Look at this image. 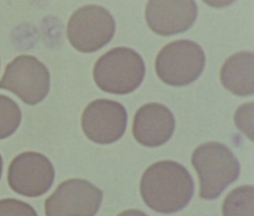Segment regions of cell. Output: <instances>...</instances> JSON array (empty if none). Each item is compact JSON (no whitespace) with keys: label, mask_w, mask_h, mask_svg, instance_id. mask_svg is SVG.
<instances>
[{"label":"cell","mask_w":254,"mask_h":216,"mask_svg":"<svg viewBox=\"0 0 254 216\" xmlns=\"http://www.w3.org/2000/svg\"><path fill=\"white\" fill-rule=\"evenodd\" d=\"M193 180L188 169L175 161H160L149 165L140 180V194L152 210L175 213L185 208L193 194Z\"/></svg>","instance_id":"cell-1"},{"label":"cell","mask_w":254,"mask_h":216,"mask_svg":"<svg viewBox=\"0 0 254 216\" xmlns=\"http://www.w3.org/2000/svg\"><path fill=\"white\" fill-rule=\"evenodd\" d=\"M191 164L199 179V197L211 200L232 182L240 172V165L232 152L223 144L207 142L194 149Z\"/></svg>","instance_id":"cell-2"},{"label":"cell","mask_w":254,"mask_h":216,"mask_svg":"<svg viewBox=\"0 0 254 216\" xmlns=\"http://www.w3.org/2000/svg\"><path fill=\"white\" fill-rule=\"evenodd\" d=\"M145 64L141 55L129 48H115L101 55L93 66V79L101 90L128 94L143 81Z\"/></svg>","instance_id":"cell-3"},{"label":"cell","mask_w":254,"mask_h":216,"mask_svg":"<svg viewBox=\"0 0 254 216\" xmlns=\"http://www.w3.org/2000/svg\"><path fill=\"white\" fill-rule=\"evenodd\" d=\"M204 64L205 55L198 44L179 40L167 44L159 52L155 60V70L164 83L184 86L200 75Z\"/></svg>","instance_id":"cell-4"},{"label":"cell","mask_w":254,"mask_h":216,"mask_svg":"<svg viewBox=\"0 0 254 216\" xmlns=\"http://www.w3.org/2000/svg\"><path fill=\"white\" fill-rule=\"evenodd\" d=\"M114 32L113 17L98 5H85L75 10L66 28L70 45L81 53L98 51L111 41Z\"/></svg>","instance_id":"cell-5"},{"label":"cell","mask_w":254,"mask_h":216,"mask_svg":"<svg viewBox=\"0 0 254 216\" xmlns=\"http://www.w3.org/2000/svg\"><path fill=\"white\" fill-rule=\"evenodd\" d=\"M0 88L13 92L28 105H36L49 93L50 73L37 57L21 54L7 64Z\"/></svg>","instance_id":"cell-6"},{"label":"cell","mask_w":254,"mask_h":216,"mask_svg":"<svg viewBox=\"0 0 254 216\" xmlns=\"http://www.w3.org/2000/svg\"><path fill=\"white\" fill-rule=\"evenodd\" d=\"M103 192L83 178H70L59 184L45 200L46 216H95Z\"/></svg>","instance_id":"cell-7"},{"label":"cell","mask_w":254,"mask_h":216,"mask_svg":"<svg viewBox=\"0 0 254 216\" xmlns=\"http://www.w3.org/2000/svg\"><path fill=\"white\" fill-rule=\"evenodd\" d=\"M54 179V165L41 153H21L12 160L8 167L9 186L14 192L27 197L45 194L51 188Z\"/></svg>","instance_id":"cell-8"},{"label":"cell","mask_w":254,"mask_h":216,"mask_svg":"<svg viewBox=\"0 0 254 216\" xmlns=\"http://www.w3.org/2000/svg\"><path fill=\"white\" fill-rule=\"evenodd\" d=\"M127 112L119 102L109 99L91 101L81 114V128L93 143L107 145L118 141L124 134Z\"/></svg>","instance_id":"cell-9"},{"label":"cell","mask_w":254,"mask_h":216,"mask_svg":"<svg viewBox=\"0 0 254 216\" xmlns=\"http://www.w3.org/2000/svg\"><path fill=\"white\" fill-rule=\"evenodd\" d=\"M196 16L194 0H148L145 9L148 27L160 36L186 32L192 26Z\"/></svg>","instance_id":"cell-10"},{"label":"cell","mask_w":254,"mask_h":216,"mask_svg":"<svg viewBox=\"0 0 254 216\" xmlns=\"http://www.w3.org/2000/svg\"><path fill=\"white\" fill-rule=\"evenodd\" d=\"M174 130V115L163 104L147 103L135 113L132 134L142 146L159 147L172 137Z\"/></svg>","instance_id":"cell-11"},{"label":"cell","mask_w":254,"mask_h":216,"mask_svg":"<svg viewBox=\"0 0 254 216\" xmlns=\"http://www.w3.org/2000/svg\"><path fill=\"white\" fill-rule=\"evenodd\" d=\"M220 81L225 89L238 96L254 93V54L239 52L230 55L220 69Z\"/></svg>","instance_id":"cell-12"},{"label":"cell","mask_w":254,"mask_h":216,"mask_svg":"<svg viewBox=\"0 0 254 216\" xmlns=\"http://www.w3.org/2000/svg\"><path fill=\"white\" fill-rule=\"evenodd\" d=\"M222 216H254V186L241 185L229 191L221 206Z\"/></svg>","instance_id":"cell-13"},{"label":"cell","mask_w":254,"mask_h":216,"mask_svg":"<svg viewBox=\"0 0 254 216\" xmlns=\"http://www.w3.org/2000/svg\"><path fill=\"white\" fill-rule=\"evenodd\" d=\"M21 110L11 98L0 94V140L14 134L21 123Z\"/></svg>","instance_id":"cell-14"},{"label":"cell","mask_w":254,"mask_h":216,"mask_svg":"<svg viewBox=\"0 0 254 216\" xmlns=\"http://www.w3.org/2000/svg\"><path fill=\"white\" fill-rule=\"evenodd\" d=\"M254 103L248 102L238 107L234 113V123L236 127L251 141L254 139L253 129Z\"/></svg>","instance_id":"cell-15"},{"label":"cell","mask_w":254,"mask_h":216,"mask_svg":"<svg viewBox=\"0 0 254 216\" xmlns=\"http://www.w3.org/2000/svg\"><path fill=\"white\" fill-rule=\"evenodd\" d=\"M0 216H38L36 210L27 202L15 199H0Z\"/></svg>","instance_id":"cell-16"},{"label":"cell","mask_w":254,"mask_h":216,"mask_svg":"<svg viewBox=\"0 0 254 216\" xmlns=\"http://www.w3.org/2000/svg\"><path fill=\"white\" fill-rule=\"evenodd\" d=\"M206 5L213 8H223L232 4L235 0H202Z\"/></svg>","instance_id":"cell-17"},{"label":"cell","mask_w":254,"mask_h":216,"mask_svg":"<svg viewBox=\"0 0 254 216\" xmlns=\"http://www.w3.org/2000/svg\"><path fill=\"white\" fill-rule=\"evenodd\" d=\"M116 216H149V215H147L146 213L138 209H127L120 212Z\"/></svg>","instance_id":"cell-18"},{"label":"cell","mask_w":254,"mask_h":216,"mask_svg":"<svg viewBox=\"0 0 254 216\" xmlns=\"http://www.w3.org/2000/svg\"><path fill=\"white\" fill-rule=\"evenodd\" d=\"M2 167H3V161H2V157L0 155V178H1V174H2Z\"/></svg>","instance_id":"cell-19"}]
</instances>
